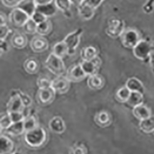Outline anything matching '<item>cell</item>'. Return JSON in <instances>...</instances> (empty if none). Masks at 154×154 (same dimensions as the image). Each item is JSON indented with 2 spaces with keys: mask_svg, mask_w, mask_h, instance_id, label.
Instances as JSON below:
<instances>
[{
  "mask_svg": "<svg viewBox=\"0 0 154 154\" xmlns=\"http://www.w3.org/2000/svg\"><path fill=\"white\" fill-rule=\"evenodd\" d=\"M12 123V120L9 117L8 113L3 116L0 120V127H1V131L2 130H6L7 128Z\"/></svg>",
  "mask_w": 154,
  "mask_h": 154,
  "instance_id": "74e56055",
  "label": "cell"
},
{
  "mask_svg": "<svg viewBox=\"0 0 154 154\" xmlns=\"http://www.w3.org/2000/svg\"><path fill=\"white\" fill-rule=\"evenodd\" d=\"M23 67L27 73L30 75H34L39 70L40 64L36 59L31 57L27 59L23 63Z\"/></svg>",
  "mask_w": 154,
  "mask_h": 154,
  "instance_id": "cb8c5ba5",
  "label": "cell"
},
{
  "mask_svg": "<svg viewBox=\"0 0 154 154\" xmlns=\"http://www.w3.org/2000/svg\"><path fill=\"white\" fill-rule=\"evenodd\" d=\"M78 12L80 16L85 20H91L95 13V10L85 5L81 4L78 8Z\"/></svg>",
  "mask_w": 154,
  "mask_h": 154,
  "instance_id": "484cf974",
  "label": "cell"
},
{
  "mask_svg": "<svg viewBox=\"0 0 154 154\" xmlns=\"http://www.w3.org/2000/svg\"><path fill=\"white\" fill-rule=\"evenodd\" d=\"M53 29V25L50 20H46L45 22L38 24L37 26L36 33L41 36L49 35Z\"/></svg>",
  "mask_w": 154,
  "mask_h": 154,
  "instance_id": "4dcf8cb0",
  "label": "cell"
},
{
  "mask_svg": "<svg viewBox=\"0 0 154 154\" xmlns=\"http://www.w3.org/2000/svg\"><path fill=\"white\" fill-rule=\"evenodd\" d=\"M139 128L141 131L147 134L154 132V116L140 120Z\"/></svg>",
  "mask_w": 154,
  "mask_h": 154,
  "instance_id": "83f0119b",
  "label": "cell"
},
{
  "mask_svg": "<svg viewBox=\"0 0 154 154\" xmlns=\"http://www.w3.org/2000/svg\"><path fill=\"white\" fill-rule=\"evenodd\" d=\"M7 112H23L25 107L17 90L12 91L11 98L7 104Z\"/></svg>",
  "mask_w": 154,
  "mask_h": 154,
  "instance_id": "7c38bea8",
  "label": "cell"
},
{
  "mask_svg": "<svg viewBox=\"0 0 154 154\" xmlns=\"http://www.w3.org/2000/svg\"><path fill=\"white\" fill-rule=\"evenodd\" d=\"M52 53L59 57L63 59L67 55H69V49L67 45L62 40L54 45Z\"/></svg>",
  "mask_w": 154,
  "mask_h": 154,
  "instance_id": "4316f807",
  "label": "cell"
},
{
  "mask_svg": "<svg viewBox=\"0 0 154 154\" xmlns=\"http://www.w3.org/2000/svg\"><path fill=\"white\" fill-rule=\"evenodd\" d=\"M12 123H16L23 121L25 119V116L23 112H8Z\"/></svg>",
  "mask_w": 154,
  "mask_h": 154,
  "instance_id": "8d00e7d4",
  "label": "cell"
},
{
  "mask_svg": "<svg viewBox=\"0 0 154 154\" xmlns=\"http://www.w3.org/2000/svg\"><path fill=\"white\" fill-rule=\"evenodd\" d=\"M66 76L70 82L76 83L83 81L88 76L83 71L80 63L71 66L67 70Z\"/></svg>",
  "mask_w": 154,
  "mask_h": 154,
  "instance_id": "9c48e42d",
  "label": "cell"
},
{
  "mask_svg": "<svg viewBox=\"0 0 154 154\" xmlns=\"http://www.w3.org/2000/svg\"><path fill=\"white\" fill-rule=\"evenodd\" d=\"M45 66L51 73L56 76L63 75L67 70L62 58L51 53L45 61Z\"/></svg>",
  "mask_w": 154,
  "mask_h": 154,
  "instance_id": "7a4b0ae2",
  "label": "cell"
},
{
  "mask_svg": "<svg viewBox=\"0 0 154 154\" xmlns=\"http://www.w3.org/2000/svg\"><path fill=\"white\" fill-rule=\"evenodd\" d=\"M144 97L143 94L139 92H131L130 96L127 100L126 103L133 108L143 104Z\"/></svg>",
  "mask_w": 154,
  "mask_h": 154,
  "instance_id": "f1b7e54d",
  "label": "cell"
},
{
  "mask_svg": "<svg viewBox=\"0 0 154 154\" xmlns=\"http://www.w3.org/2000/svg\"><path fill=\"white\" fill-rule=\"evenodd\" d=\"M51 87L53 88L56 93L63 94L68 92L70 87V82L66 76H57L56 79L53 80Z\"/></svg>",
  "mask_w": 154,
  "mask_h": 154,
  "instance_id": "30bf717a",
  "label": "cell"
},
{
  "mask_svg": "<svg viewBox=\"0 0 154 154\" xmlns=\"http://www.w3.org/2000/svg\"><path fill=\"white\" fill-rule=\"evenodd\" d=\"M133 52L137 59L145 60L150 57L152 46L148 42L144 40H140L133 49Z\"/></svg>",
  "mask_w": 154,
  "mask_h": 154,
  "instance_id": "52a82bcc",
  "label": "cell"
},
{
  "mask_svg": "<svg viewBox=\"0 0 154 154\" xmlns=\"http://www.w3.org/2000/svg\"><path fill=\"white\" fill-rule=\"evenodd\" d=\"M16 8L22 10L31 17L36 11V5L34 0H20Z\"/></svg>",
  "mask_w": 154,
  "mask_h": 154,
  "instance_id": "ac0fdd59",
  "label": "cell"
},
{
  "mask_svg": "<svg viewBox=\"0 0 154 154\" xmlns=\"http://www.w3.org/2000/svg\"><path fill=\"white\" fill-rule=\"evenodd\" d=\"M56 91L52 87L48 88H39L36 93V100L42 106H48L54 101Z\"/></svg>",
  "mask_w": 154,
  "mask_h": 154,
  "instance_id": "8992f818",
  "label": "cell"
},
{
  "mask_svg": "<svg viewBox=\"0 0 154 154\" xmlns=\"http://www.w3.org/2000/svg\"><path fill=\"white\" fill-rule=\"evenodd\" d=\"M125 29V23L123 20L112 18L108 22L106 33L112 38H117L121 36Z\"/></svg>",
  "mask_w": 154,
  "mask_h": 154,
  "instance_id": "5b68a950",
  "label": "cell"
},
{
  "mask_svg": "<svg viewBox=\"0 0 154 154\" xmlns=\"http://www.w3.org/2000/svg\"><path fill=\"white\" fill-rule=\"evenodd\" d=\"M6 132L12 136H19L22 133L25 132L24 125H23V120L19 122L12 123L6 130H5Z\"/></svg>",
  "mask_w": 154,
  "mask_h": 154,
  "instance_id": "d4e9b609",
  "label": "cell"
},
{
  "mask_svg": "<svg viewBox=\"0 0 154 154\" xmlns=\"http://www.w3.org/2000/svg\"><path fill=\"white\" fill-rule=\"evenodd\" d=\"M72 5H74L76 8H78L83 2V0H70Z\"/></svg>",
  "mask_w": 154,
  "mask_h": 154,
  "instance_id": "c3c4849f",
  "label": "cell"
},
{
  "mask_svg": "<svg viewBox=\"0 0 154 154\" xmlns=\"http://www.w3.org/2000/svg\"><path fill=\"white\" fill-rule=\"evenodd\" d=\"M11 32L7 24L0 25V40H5Z\"/></svg>",
  "mask_w": 154,
  "mask_h": 154,
  "instance_id": "60d3db41",
  "label": "cell"
},
{
  "mask_svg": "<svg viewBox=\"0 0 154 154\" xmlns=\"http://www.w3.org/2000/svg\"><path fill=\"white\" fill-rule=\"evenodd\" d=\"M153 3H154V0H148L146 4L144 5L143 6V10L146 13H150L153 9Z\"/></svg>",
  "mask_w": 154,
  "mask_h": 154,
  "instance_id": "ee69618b",
  "label": "cell"
},
{
  "mask_svg": "<svg viewBox=\"0 0 154 154\" xmlns=\"http://www.w3.org/2000/svg\"><path fill=\"white\" fill-rule=\"evenodd\" d=\"M152 66H153V67H154V59H152Z\"/></svg>",
  "mask_w": 154,
  "mask_h": 154,
  "instance_id": "681fc988",
  "label": "cell"
},
{
  "mask_svg": "<svg viewBox=\"0 0 154 154\" xmlns=\"http://www.w3.org/2000/svg\"><path fill=\"white\" fill-rule=\"evenodd\" d=\"M7 24V18L5 14L1 12V16H0V25Z\"/></svg>",
  "mask_w": 154,
  "mask_h": 154,
  "instance_id": "7dc6e473",
  "label": "cell"
},
{
  "mask_svg": "<svg viewBox=\"0 0 154 154\" xmlns=\"http://www.w3.org/2000/svg\"><path fill=\"white\" fill-rule=\"evenodd\" d=\"M98 49L93 46H88L83 48L80 53L83 60H91L98 56Z\"/></svg>",
  "mask_w": 154,
  "mask_h": 154,
  "instance_id": "7402d4cb",
  "label": "cell"
},
{
  "mask_svg": "<svg viewBox=\"0 0 154 154\" xmlns=\"http://www.w3.org/2000/svg\"><path fill=\"white\" fill-rule=\"evenodd\" d=\"M52 81L46 76H41L38 79L36 83L39 88H48L51 87Z\"/></svg>",
  "mask_w": 154,
  "mask_h": 154,
  "instance_id": "e575fe53",
  "label": "cell"
},
{
  "mask_svg": "<svg viewBox=\"0 0 154 154\" xmlns=\"http://www.w3.org/2000/svg\"><path fill=\"white\" fill-rule=\"evenodd\" d=\"M38 25L31 19V17L27 21L22 27L24 32L29 35H33L36 33Z\"/></svg>",
  "mask_w": 154,
  "mask_h": 154,
  "instance_id": "d6a6232c",
  "label": "cell"
},
{
  "mask_svg": "<svg viewBox=\"0 0 154 154\" xmlns=\"http://www.w3.org/2000/svg\"><path fill=\"white\" fill-rule=\"evenodd\" d=\"M30 18V17L25 12L17 8H14L9 14V20L13 26L22 27Z\"/></svg>",
  "mask_w": 154,
  "mask_h": 154,
  "instance_id": "ba28073f",
  "label": "cell"
},
{
  "mask_svg": "<svg viewBox=\"0 0 154 154\" xmlns=\"http://www.w3.org/2000/svg\"><path fill=\"white\" fill-rule=\"evenodd\" d=\"M50 130L56 134H62L66 130V125L62 117L56 116L51 119L49 122Z\"/></svg>",
  "mask_w": 154,
  "mask_h": 154,
  "instance_id": "5bb4252c",
  "label": "cell"
},
{
  "mask_svg": "<svg viewBox=\"0 0 154 154\" xmlns=\"http://www.w3.org/2000/svg\"><path fill=\"white\" fill-rule=\"evenodd\" d=\"M54 3L57 9L61 11L67 17H71L70 8L72 3L70 0H54Z\"/></svg>",
  "mask_w": 154,
  "mask_h": 154,
  "instance_id": "f546056e",
  "label": "cell"
},
{
  "mask_svg": "<svg viewBox=\"0 0 154 154\" xmlns=\"http://www.w3.org/2000/svg\"><path fill=\"white\" fill-rule=\"evenodd\" d=\"M9 46L8 42L5 40H0V49H1V52L2 53H6L9 51Z\"/></svg>",
  "mask_w": 154,
  "mask_h": 154,
  "instance_id": "f6af8a7d",
  "label": "cell"
},
{
  "mask_svg": "<svg viewBox=\"0 0 154 154\" xmlns=\"http://www.w3.org/2000/svg\"><path fill=\"white\" fill-rule=\"evenodd\" d=\"M23 125L25 132L30 131L38 126L36 119L32 115L25 117L23 120Z\"/></svg>",
  "mask_w": 154,
  "mask_h": 154,
  "instance_id": "836d02e7",
  "label": "cell"
},
{
  "mask_svg": "<svg viewBox=\"0 0 154 154\" xmlns=\"http://www.w3.org/2000/svg\"><path fill=\"white\" fill-rule=\"evenodd\" d=\"M94 122L99 126L106 128L111 125L112 119L111 115L108 112L100 111L96 114Z\"/></svg>",
  "mask_w": 154,
  "mask_h": 154,
  "instance_id": "9a60e30c",
  "label": "cell"
},
{
  "mask_svg": "<svg viewBox=\"0 0 154 154\" xmlns=\"http://www.w3.org/2000/svg\"><path fill=\"white\" fill-rule=\"evenodd\" d=\"M102 60L97 56L91 60H83L80 65L88 76L97 74L101 66Z\"/></svg>",
  "mask_w": 154,
  "mask_h": 154,
  "instance_id": "8fae6325",
  "label": "cell"
},
{
  "mask_svg": "<svg viewBox=\"0 0 154 154\" xmlns=\"http://www.w3.org/2000/svg\"><path fill=\"white\" fill-rule=\"evenodd\" d=\"M87 83L88 87L93 90H99L104 87L105 85V80L103 76L97 73L89 76Z\"/></svg>",
  "mask_w": 154,
  "mask_h": 154,
  "instance_id": "e0dca14e",
  "label": "cell"
},
{
  "mask_svg": "<svg viewBox=\"0 0 154 154\" xmlns=\"http://www.w3.org/2000/svg\"><path fill=\"white\" fill-rule=\"evenodd\" d=\"M36 5H42L53 2L54 0H34Z\"/></svg>",
  "mask_w": 154,
  "mask_h": 154,
  "instance_id": "bcb514c9",
  "label": "cell"
},
{
  "mask_svg": "<svg viewBox=\"0 0 154 154\" xmlns=\"http://www.w3.org/2000/svg\"><path fill=\"white\" fill-rule=\"evenodd\" d=\"M24 140L31 149H40L47 143L48 133L44 128L38 126L34 129L25 133Z\"/></svg>",
  "mask_w": 154,
  "mask_h": 154,
  "instance_id": "6da1fadb",
  "label": "cell"
},
{
  "mask_svg": "<svg viewBox=\"0 0 154 154\" xmlns=\"http://www.w3.org/2000/svg\"><path fill=\"white\" fill-rule=\"evenodd\" d=\"M14 149V143L7 136L0 137V154H9Z\"/></svg>",
  "mask_w": 154,
  "mask_h": 154,
  "instance_id": "603a6c76",
  "label": "cell"
},
{
  "mask_svg": "<svg viewBox=\"0 0 154 154\" xmlns=\"http://www.w3.org/2000/svg\"><path fill=\"white\" fill-rule=\"evenodd\" d=\"M32 50L35 53H43L49 48L48 40L43 36L38 35L34 36L30 43Z\"/></svg>",
  "mask_w": 154,
  "mask_h": 154,
  "instance_id": "4fadbf2b",
  "label": "cell"
},
{
  "mask_svg": "<svg viewBox=\"0 0 154 154\" xmlns=\"http://www.w3.org/2000/svg\"><path fill=\"white\" fill-rule=\"evenodd\" d=\"M120 39L123 46L129 49H133L140 40L138 32L133 29H125Z\"/></svg>",
  "mask_w": 154,
  "mask_h": 154,
  "instance_id": "277c9868",
  "label": "cell"
},
{
  "mask_svg": "<svg viewBox=\"0 0 154 154\" xmlns=\"http://www.w3.org/2000/svg\"><path fill=\"white\" fill-rule=\"evenodd\" d=\"M83 33V29H77L67 35L63 40L67 46L69 55H73L75 54L76 48H78L80 43V38Z\"/></svg>",
  "mask_w": 154,
  "mask_h": 154,
  "instance_id": "3957f363",
  "label": "cell"
},
{
  "mask_svg": "<svg viewBox=\"0 0 154 154\" xmlns=\"http://www.w3.org/2000/svg\"><path fill=\"white\" fill-rule=\"evenodd\" d=\"M11 43L12 46L16 49H21L27 46L28 39L27 36L21 32H16L11 37Z\"/></svg>",
  "mask_w": 154,
  "mask_h": 154,
  "instance_id": "2e32d148",
  "label": "cell"
},
{
  "mask_svg": "<svg viewBox=\"0 0 154 154\" xmlns=\"http://www.w3.org/2000/svg\"><path fill=\"white\" fill-rule=\"evenodd\" d=\"M31 19L37 24H40L43 22H45V20H46L48 19V17H46L45 15H43L41 12H38L37 11H36L33 14L32 16Z\"/></svg>",
  "mask_w": 154,
  "mask_h": 154,
  "instance_id": "ab89813d",
  "label": "cell"
},
{
  "mask_svg": "<svg viewBox=\"0 0 154 154\" xmlns=\"http://www.w3.org/2000/svg\"><path fill=\"white\" fill-rule=\"evenodd\" d=\"M20 0H2L3 5L8 8H16Z\"/></svg>",
  "mask_w": 154,
  "mask_h": 154,
  "instance_id": "7bdbcfd3",
  "label": "cell"
},
{
  "mask_svg": "<svg viewBox=\"0 0 154 154\" xmlns=\"http://www.w3.org/2000/svg\"><path fill=\"white\" fill-rule=\"evenodd\" d=\"M131 93V91L126 86H123L120 88L117 91L116 94H115V98L119 102L125 103L129 99Z\"/></svg>",
  "mask_w": 154,
  "mask_h": 154,
  "instance_id": "1f68e13d",
  "label": "cell"
},
{
  "mask_svg": "<svg viewBox=\"0 0 154 154\" xmlns=\"http://www.w3.org/2000/svg\"><path fill=\"white\" fill-rule=\"evenodd\" d=\"M104 1V0H83L82 4L85 5L96 11Z\"/></svg>",
  "mask_w": 154,
  "mask_h": 154,
  "instance_id": "f35d334b",
  "label": "cell"
},
{
  "mask_svg": "<svg viewBox=\"0 0 154 154\" xmlns=\"http://www.w3.org/2000/svg\"><path fill=\"white\" fill-rule=\"evenodd\" d=\"M125 86L131 92H139L144 94L145 91V88L143 83L134 77L128 79L126 82Z\"/></svg>",
  "mask_w": 154,
  "mask_h": 154,
  "instance_id": "ffe728a7",
  "label": "cell"
},
{
  "mask_svg": "<svg viewBox=\"0 0 154 154\" xmlns=\"http://www.w3.org/2000/svg\"><path fill=\"white\" fill-rule=\"evenodd\" d=\"M17 92H18V94H19V96H20V97H21V99L22 100V102H23L24 106L25 107L30 106L32 105V98L28 94H25V93L21 92L19 90H17Z\"/></svg>",
  "mask_w": 154,
  "mask_h": 154,
  "instance_id": "b9f144b4",
  "label": "cell"
},
{
  "mask_svg": "<svg viewBox=\"0 0 154 154\" xmlns=\"http://www.w3.org/2000/svg\"><path fill=\"white\" fill-rule=\"evenodd\" d=\"M57 9L55 3L52 2L45 5H36V11L41 12L46 17H49L54 16L56 14Z\"/></svg>",
  "mask_w": 154,
  "mask_h": 154,
  "instance_id": "d6986e66",
  "label": "cell"
},
{
  "mask_svg": "<svg viewBox=\"0 0 154 154\" xmlns=\"http://www.w3.org/2000/svg\"><path fill=\"white\" fill-rule=\"evenodd\" d=\"M134 116L139 120H143L152 116L150 110L143 104L136 106L133 109Z\"/></svg>",
  "mask_w": 154,
  "mask_h": 154,
  "instance_id": "44dd1931",
  "label": "cell"
},
{
  "mask_svg": "<svg viewBox=\"0 0 154 154\" xmlns=\"http://www.w3.org/2000/svg\"><path fill=\"white\" fill-rule=\"evenodd\" d=\"M69 154H88V150L83 144H75L70 147Z\"/></svg>",
  "mask_w": 154,
  "mask_h": 154,
  "instance_id": "d590c367",
  "label": "cell"
}]
</instances>
